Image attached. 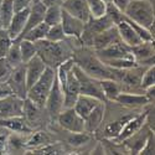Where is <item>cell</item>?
Listing matches in <instances>:
<instances>
[{
  "instance_id": "30",
  "label": "cell",
  "mask_w": 155,
  "mask_h": 155,
  "mask_svg": "<svg viewBox=\"0 0 155 155\" xmlns=\"http://www.w3.org/2000/svg\"><path fill=\"white\" fill-rule=\"evenodd\" d=\"M61 18H62V8H61V5L46 6L44 22H46L48 26H52V25L60 24L61 22Z\"/></svg>"
},
{
  "instance_id": "18",
  "label": "cell",
  "mask_w": 155,
  "mask_h": 155,
  "mask_svg": "<svg viewBox=\"0 0 155 155\" xmlns=\"http://www.w3.org/2000/svg\"><path fill=\"white\" fill-rule=\"evenodd\" d=\"M115 26H117V30H118L120 40L125 45H128L129 47H133V46H135V45H138L140 42H143V40H141L140 36L138 35V32L134 30V28L127 21L124 14H123L122 20L117 25H115Z\"/></svg>"
},
{
  "instance_id": "23",
  "label": "cell",
  "mask_w": 155,
  "mask_h": 155,
  "mask_svg": "<svg viewBox=\"0 0 155 155\" xmlns=\"http://www.w3.org/2000/svg\"><path fill=\"white\" fill-rule=\"evenodd\" d=\"M0 127L4 128L9 133H20V134H31L34 129L28 124L22 115L12 117L6 119H0Z\"/></svg>"
},
{
  "instance_id": "1",
  "label": "cell",
  "mask_w": 155,
  "mask_h": 155,
  "mask_svg": "<svg viewBox=\"0 0 155 155\" xmlns=\"http://www.w3.org/2000/svg\"><path fill=\"white\" fill-rule=\"evenodd\" d=\"M73 62L80 68H82L87 74L94 77L97 80H104L114 77V68L108 67L103 63L98 56L96 55V51L92 47H88L81 45L73 51Z\"/></svg>"
},
{
  "instance_id": "14",
  "label": "cell",
  "mask_w": 155,
  "mask_h": 155,
  "mask_svg": "<svg viewBox=\"0 0 155 155\" xmlns=\"http://www.w3.org/2000/svg\"><path fill=\"white\" fill-rule=\"evenodd\" d=\"M145 122H147V110H145V107H144L143 110L137 113L135 115H133V117L125 123V125L122 129V132L119 133V135L117 138L114 139V141L122 143L123 140H125L127 138H129L134 133H137L139 129L145 124Z\"/></svg>"
},
{
  "instance_id": "42",
  "label": "cell",
  "mask_w": 155,
  "mask_h": 155,
  "mask_svg": "<svg viewBox=\"0 0 155 155\" xmlns=\"http://www.w3.org/2000/svg\"><path fill=\"white\" fill-rule=\"evenodd\" d=\"M10 93H11V91H10L8 83H0V99L4 98L8 94H10Z\"/></svg>"
},
{
  "instance_id": "5",
  "label": "cell",
  "mask_w": 155,
  "mask_h": 155,
  "mask_svg": "<svg viewBox=\"0 0 155 155\" xmlns=\"http://www.w3.org/2000/svg\"><path fill=\"white\" fill-rule=\"evenodd\" d=\"M55 78H56V70L47 67L44 71V73L41 74L40 78L28 89L26 98H29L31 102H34L36 106L45 108L46 99L48 97L51 88H52Z\"/></svg>"
},
{
  "instance_id": "37",
  "label": "cell",
  "mask_w": 155,
  "mask_h": 155,
  "mask_svg": "<svg viewBox=\"0 0 155 155\" xmlns=\"http://www.w3.org/2000/svg\"><path fill=\"white\" fill-rule=\"evenodd\" d=\"M14 67L8 62L5 57L0 58V83H6Z\"/></svg>"
},
{
  "instance_id": "33",
  "label": "cell",
  "mask_w": 155,
  "mask_h": 155,
  "mask_svg": "<svg viewBox=\"0 0 155 155\" xmlns=\"http://www.w3.org/2000/svg\"><path fill=\"white\" fill-rule=\"evenodd\" d=\"M86 2L91 18H101L106 14L107 3H104L103 0H86Z\"/></svg>"
},
{
  "instance_id": "27",
  "label": "cell",
  "mask_w": 155,
  "mask_h": 155,
  "mask_svg": "<svg viewBox=\"0 0 155 155\" xmlns=\"http://www.w3.org/2000/svg\"><path fill=\"white\" fill-rule=\"evenodd\" d=\"M101 88L106 101H115V98L122 92V87L119 82L112 78L101 80Z\"/></svg>"
},
{
  "instance_id": "31",
  "label": "cell",
  "mask_w": 155,
  "mask_h": 155,
  "mask_svg": "<svg viewBox=\"0 0 155 155\" xmlns=\"http://www.w3.org/2000/svg\"><path fill=\"white\" fill-rule=\"evenodd\" d=\"M18 40L20 42V51H21L22 63H26L35 55H37L36 45H35V42L29 41V40H26V38H18Z\"/></svg>"
},
{
  "instance_id": "2",
  "label": "cell",
  "mask_w": 155,
  "mask_h": 155,
  "mask_svg": "<svg viewBox=\"0 0 155 155\" xmlns=\"http://www.w3.org/2000/svg\"><path fill=\"white\" fill-rule=\"evenodd\" d=\"M36 51L40 58L45 62L47 67H51L56 70L61 63L72 58L73 56V46L70 42V40L66 37L63 41L52 42L46 38L35 42Z\"/></svg>"
},
{
  "instance_id": "28",
  "label": "cell",
  "mask_w": 155,
  "mask_h": 155,
  "mask_svg": "<svg viewBox=\"0 0 155 155\" xmlns=\"http://www.w3.org/2000/svg\"><path fill=\"white\" fill-rule=\"evenodd\" d=\"M14 5H12V0H2L0 3V24L2 28L6 29L14 15Z\"/></svg>"
},
{
  "instance_id": "3",
  "label": "cell",
  "mask_w": 155,
  "mask_h": 155,
  "mask_svg": "<svg viewBox=\"0 0 155 155\" xmlns=\"http://www.w3.org/2000/svg\"><path fill=\"white\" fill-rule=\"evenodd\" d=\"M96 55L103 63L112 68L125 70L137 64L130 47L125 45L122 40L115 41L104 48L97 50Z\"/></svg>"
},
{
  "instance_id": "20",
  "label": "cell",
  "mask_w": 155,
  "mask_h": 155,
  "mask_svg": "<svg viewBox=\"0 0 155 155\" xmlns=\"http://www.w3.org/2000/svg\"><path fill=\"white\" fill-rule=\"evenodd\" d=\"M45 11H46V6L41 2L32 3L30 9H29V14H28V19H26V24H25V28H24L21 35L18 38H22V36L28 31H30L32 28L36 26V25L44 21V16H45Z\"/></svg>"
},
{
  "instance_id": "44",
  "label": "cell",
  "mask_w": 155,
  "mask_h": 155,
  "mask_svg": "<svg viewBox=\"0 0 155 155\" xmlns=\"http://www.w3.org/2000/svg\"><path fill=\"white\" fill-rule=\"evenodd\" d=\"M103 2H104V3H107V4H108V3H112V0H103Z\"/></svg>"
},
{
  "instance_id": "4",
  "label": "cell",
  "mask_w": 155,
  "mask_h": 155,
  "mask_svg": "<svg viewBox=\"0 0 155 155\" xmlns=\"http://www.w3.org/2000/svg\"><path fill=\"white\" fill-rule=\"evenodd\" d=\"M127 18L133 20L140 26H143L155 36V11L154 4L149 0H130L124 10Z\"/></svg>"
},
{
  "instance_id": "39",
  "label": "cell",
  "mask_w": 155,
  "mask_h": 155,
  "mask_svg": "<svg viewBox=\"0 0 155 155\" xmlns=\"http://www.w3.org/2000/svg\"><path fill=\"white\" fill-rule=\"evenodd\" d=\"M31 4H32V0H12V5H14L15 11L29 9L31 6Z\"/></svg>"
},
{
  "instance_id": "17",
  "label": "cell",
  "mask_w": 155,
  "mask_h": 155,
  "mask_svg": "<svg viewBox=\"0 0 155 155\" xmlns=\"http://www.w3.org/2000/svg\"><path fill=\"white\" fill-rule=\"evenodd\" d=\"M61 6L70 15L82 20L83 22H86L91 18L86 0H63Z\"/></svg>"
},
{
  "instance_id": "29",
  "label": "cell",
  "mask_w": 155,
  "mask_h": 155,
  "mask_svg": "<svg viewBox=\"0 0 155 155\" xmlns=\"http://www.w3.org/2000/svg\"><path fill=\"white\" fill-rule=\"evenodd\" d=\"M47 30H48V25L42 21L38 25H36L35 28H32L30 31H28L26 34L22 36V38H26V40L32 41V42H37V41L46 38Z\"/></svg>"
},
{
  "instance_id": "8",
  "label": "cell",
  "mask_w": 155,
  "mask_h": 155,
  "mask_svg": "<svg viewBox=\"0 0 155 155\" xmlns=\"http://www.w3.org/2000/svg\"><path fill=\"white\" fill-rule=\"evenodd\" d=\"M55 123L66 132L71 133H81L86 132L84 129V119L77 113L73 107L71 108H64L56 118Z\"/></svg>"
},
{
  "instance_id": "36",
  "label": "cell",
  "mask_w": 155,
  "mask_h": 155,
  "mask_svg": "<svg viewBox=\"0 0 155 155\" xmlns=\"http://www.w3.org/2000/svg\"><path fill=\"white\" fill-rule=\"evenodd\" d=\"M11 44H12V38L10 37L8 30L0 29V58L6 56Z\"/></svg>"
},
{
  "instance_id": "13",
  "label": "cell",
  "mask_w": 155,
  "mask_h": 155,
  "mask_svg": "<svg viewBox=\"0 0 155 155\" xmlns=\"http://www.w3.org/2000/svg\"><path fill=\"white\" fill-rule=\"evenodd\" d=\"M153 132H154V130H153V129H151V128L147 124V122H145V124L141 127L137 133H134L133 135H130L129 138H127L125 140H123L122 144H123L124 148L127 149L128 154H134V155H137V154H139V151L141 150V148L144 147V144L147 143L149 135H150Z\"/></svg>"
},
{
  "instance_id": "12",
  "label": "cell",
  "mask_w": 155,
  "mask_h": 155,
  "mask_svg": "<svg viewBox=\"0 0 155 155\" xmlns=\"http://www.w3.org/2000/svg\"><path fill=\"white\" fill-rule=\"evenodd\" d=\"M135 63L139 66H153L155 61V47L154 41H143L130 47Z\"/></svg>"
},
{
  "instance_id": "32",
  "label": "cell",
  "mask_w": 155,
  "mask_h": 155,
  "mask_svg": "<svg viewBox=\"0 0 155 155\" xmlns=\"http://www.w3.org/2000/svg\"><path fill=\"white\" fill-rule=\"evenodd\" d=\"M5 58L8 60V62L11 64L12 67H16L19 64L22 63V58H21V51H20V42L19 40H12V44L8 51V54L5 56Z\"/></svg>"
},
{
  "instance_id": "25",
  "label": "cell",
  "mask_w": 155,
  "mask_h": 155,
  "mask_svg": "<svg viewBox=\"0 0 155 155\" xmlns=\"http://www.w3.org/2000/svg\"><path fill=\"white\" fill-rule=\"evenodd\" d=\"M99 102H102V101H99V99H97V98H94L92 96L80 94L78 97H77L74 104H73V109L84 119L87 115L99 104Z\"/></svg>"
},
{
  "instance_id": "22",
  "label": "cell",
  "mask_w": 155,
  "mask_h": 155,
  "mask_svg": "<svg viewBox=\"0 0 155 155\" xmlns=\"http://www.w3.org/2000/svg\"><path fill=\"white\" fill-rule=\"evenodd\" d=\"M120 40L119 37V34H118V30H117V26L115 25H113V26H110L109 29L102 31L99 34H97L93 40H92V45L91 47L97 51V50H101V48H104L112 44H114L115 41Z\"/></svg>"
},
{
  "instance_id": "11",
  "label": "cell",
  "mask_w": 155,
  "mask_h": 155,
  "mask_svg": "<svg viewBox=\"0 0 155 155\" xmlns=\"http://www.w3.org/2000/svg\"><path fill=\"white\" fill-rule=\"evenodd\" d=\"M24 99L10 93L0 99V119H6L22 115Z\"/></svg>"
},
{
  "instance_id": "21",
  "label": "cell",
  "mask_w": 155,
  "mask_h": 155,
  "mask_svg": "<svg viewBox=\"0 0 155 155\" xmlns=\"http://www.w3.org/2000/svg\"><path fill=\"white\" fill-rule=\"evenodd\" d=\"M104 112H106V101L99 102V104L89 113L84 118V129L87 133H91L94 135V133L98 130L101 127L103 118H104Z\"/></svg>"
},
{
  "instance_id": "38",
  "label": "cell",
  "mask_w": 155,
  "mask_h": 155,
  "mask_svg": "<svg viewBox=\"0 0 155 155\" xmlns=\"http://www.w3.org/2000/svg\"><path fill=\"white\" fill-rule=\"evenodd\" d=\"M154 154H155V137H154V132H153L149 135L144 147L139 151V155H154Z\"/></svg>"
},
{
  "instance_id": "41",
  "label": "cell",
  "mask_w": 155,
  "mask_h": 155,
  "mask_svg": "<svg viewBox=\"0 0 155 155\" xmlns=\"http://www.w3.org/2000/svg\"><path fill=\"white\" fill-rule=\"evenodd\" d=\"M144 94H145V97L148 98V101L150 103H154V99H155V86H151V87L147 88L144 91Z\"/></svg>"
},
{
  "instance_id": "9",
  "label": "cell",
  "mask_w": 155,
  "mask_h": 155,
  "mask_svg": "<svg viewBox=\"0 0 155 155\" xmlns=\"http://www.w3.org/2000/svg\"><path fill=\"white\" fill-rule=\"evenodd\" d=\"M45 109L48 114L51 122H55L56 118L58 117V114L64 109V96L57 78H55L52 88H51V91L48 93V97L45 103Z\"/></svg>"
},
{
  "instance_id": "15",
  "label": "cell",
  "mask_w": 155,
  "mask_h": 155,
  "mask_svg": "<svg viewBox=\"0 0 155 155\" xmlns=\"http://www.w3.org/2000/svg\"><path fill=\"white\" fill-rule=\"evenodd\" d=\"M60 24L63 29V32L66 35V37H73V38H78L80 40L83 28H84V22L82 20L70 15L68 12H66L62 9V18H61Z\"/></svg>"
},
{
  "instance_id": "40",
  "label": "cell",
  "mask_w": 155,
  "mask_h": 155,
  "mask_svg": "<svg viewBox=\"0 0 155 155\" xmlns=\"http://www.w3.org/2000/svg\"><path fill=\"white\" fill-rule=\"evenodd\" d=\"M129 2H130V0H112V4L115 5L120 11L124 12V10H125V8L128 6Z\"/></svg>"
},
{
  "instance_id": "46",
  "label": "cell",
  "mask_w": 155,
  "mask_h": 155,
  "mask_svg": "<svg viewBox=\"0 0 155 155\" xmlns=\"http://www.w3.org/2000/svg\"><path fill=\"white\" fill-rule=\"evenodd\" d=\"M0 3H2V0H0ZM0 29H3V28H2V24H0Z\"/></svg>"
},
{
  "instance_id": "26",
  "label": "cell",
  "mask_w": 155,
  "mask_h": 155,
  "mask_svg": "<svg viewBox=\"0 0 155 155\" xmlns=\"http://www.w3.org/2000/svg\"><path fill=\"white\" fill-rule=\"evenodd\" d=\"M29 134L9 133L8 154H26V140Z\"/></svg>"
},
{
  "instance_id": "24",
  "label": "cell",
  "mask_w": 155,
  "mask_h": 155,
  "mask_svg": "<svg viewBox=\"0 0 155 155\" xmlns=\"http://www.w3.org/2000/svg\"><path fill=\"white\" fill-rule=\"evenodd\" d=\"M29 9L15 11L14 15H12V19L9 24V26L6 28V30H8V32H9V35H10V37L12 38V40H16V38L21 35V32L25 28V24H26Z\"/></svg>"
},
{
  "instance_id": "7",
  "label": "cell",
  "mask_w": 155,
  "mask_h": 155,
  "mask_svg": "<svg viewBox=\"0 0 155 155\" xmlns=\"http://www.w3.org/2000/svg\"><path fill=\"white\" fill-rule=\"evenodd\" d=\"M73 72L80 84V94H87L99 101H106L101 88V80H97L94 77L87 74L82 68H80L74 63H73Z\"/></svg>"
},
{
  "instance_id": "6",
  "label": "cell",
  "mask_w": 155,
  "mask_h": 155,
  "mask_svg": "<svg viewBox=\"0 0 155 155\" xmlns=\"http://www.w3.org/2000/svg\"><path fill=\"white\" fill-rule=\"evenodd\" d=\"M22 117L28 124L34 129H41L47 128L51 123V119L45 108L36 106L34 102H31L29 98L24 99V109H22Z\"/></svg>"
},
{
  "instance_id": "19",
  "label": "cell",
  "mask_w": 155,
  "mask_h": 155,
  "mask_svg": "<svg viewBox=\"0 0 155 155\" xmlns=\"http://www.w3.org/2000/svg\"><path fill=\"white\" fill-rule=\"evenodd\" d=\"M47 68L45 62L40 58L38 55H35L30 61L25 63V72H26V82H28V89L40 78L44 71Z\"/></svg>"
},
{
  "instance_id": "34",
  "label": "cell",
  "mask_w": 155,
  "mask_h": 155,
  "mask_svg": "<svg viewBox=\"0 0 155 155\" xmlns=\"http://www.w3.org/2000/svg\"><path fill=\"white\" fill-rule=\"evenodd\" d=\"M64 38H66V35H64V32H63L61 24L48 26V30H47V34H46V40L52 41V42H58V41H63Z\"/></svg>"
},
{
  "instance_id": "43",
  "label": "cell",
  "mask_w": 155,
  "mask_h": 155,
  "mask_svg": "<svg viewBox=\"0 0 155 155\" xmlns=\"http://www.w3.org/2000/svg\"><path fill=\"white\" fill-rule=\"evenodd\" d=\"M63 0H41V3L45 6H51V5H61Z\"/></svg>"
},
{
  "instance_id": "10",
  "label": "cell",
  "mask_w": 155,
  "mask_h": 155,
  "mask_svg": "<svg viewBox=\"0 0 155 155\" xmlns=\"http://www.w3.org/2000/svg\"><path fill=\"white\" fill-rule=\"evenodd\" d=\"M8 86L11 93L25 99L28 96V82H26V72H25V63H21L19 66L14 67L9 80Z\"/></svg>"
},
{
  "instance_id": "45",
  "label": "cell",
  "mask_w": 155,
  "mask_h": 155,
  "mask_svg": "<svg viewBox=\"0 0 155 155\" xmlns=\"http://www.w3.org/2000/svg\"><path fill=\"white\" fill-rule=\"evenodd\" d=\"M38 2H41V0H32V3H38Z\"/></svg>"
},
{
  "instance_id": "35",
  "label": "cell",
  "mask_w": 155,
  "mask_h": 155,
  "mask_svg": "<svg viewBox=\"0 0 155 155\" xmlns=\"http://www.w3.org/2000/svg\"><path fill=\"white\" fill-rule=\"evenodd\" d=\"M140 86L143 88V91H145L147 88L155 86V66H149L145 68L143 76H141L140 80Z\"/></svg>"
},
{
  "instance_id": "16",
  "label": "cell",
  "mask_w": 155,
  "mask_h": 155,
  "mask_svg": "<svg viewBox=\"0 0 155 155\" xmlns=\"http://www.w3.org/2000/svg\"><path fill=\"white\" fill-rule=\"evenodd\" d=\"M115 102L119 103L123 107L138 109V110L144 109V107L150 103L144 93H128V92H120L118 97L115 98Z\"/></svg>"
}]
</instances>
